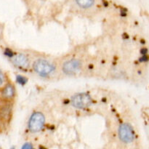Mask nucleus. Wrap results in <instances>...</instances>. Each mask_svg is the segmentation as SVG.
I'll use <instances>...</instances> for the list:
<instances>
[{
	"instance_id": "1",
	"label": "nucleus",
	"mask_w": 149,
	"mask_h": 149,
	"mask_svg": "<svg viewBox=\"0 0 149 149\" xmlns=\"http://www.w3.org/2000/svg\"><path fill=\"white\" fill-rule=\"evenodd\" d=\"M32 69L39 77L42 78H47L55 74L56 71V65L54 63L48 60L39 58L33 63Z\"/></svg>"
},
{
	"instance_id": "2",
	"label": "nucleus",
	"mask_w": 149,
	"mask_h": 149,
	"mask_svg": "<svg viewBox=\"0 0 149 149\" xmlns=\"http://www.w3.org/2000/svg\"><path fill=\"white\" fill-rule=\"evenodd\" d=\"M45 116L42 112L34 111L29 119L28 130L32 134L40 132L45 125Z\"/></svg>"
},
{
	"instance_id": "3",
	"label": "nucleus",
	"mask_w": 149,
	"mask_h": 149,
	"mask_svg": "<svg viewBox=\"0 0 149 149\" xmlns=\"http://www.w3.org/2000/svg\"><path fill=\"white\" fill-rule=\"evenodd\" d=\"M71 104L77 109H85L93 104V99L87 93H77L71 97Z\"/></svg>"
},
{
	"instance_id": "4",
	"label": "nucleus",
	"mask_w": 149,
	"mask_h": 149,
	"mask_svg": "<svg viewBox=\"0 0 149 149\" xmlns=\"http://www.w3.org/2000/svg\"><path fill=\"white\" fill-rule=\"evenodd\" d=\"M118 136L121 142L125 144L131 143L135 139V132L132 125L128 123H123L119 127Z\"/></svg>"
},
{
	"instance_id": "5",
	"label": "nucleus",
	"mask_w": 149,
	"mask_h": 149,
	"mask_svg": "<svg viewBox=\"0 0 149 149\" xmlns=\"http://www.w3.org/2000/svg\"><path fill=\"white\" fill-rule=\"evenodd\" d=\"M81 68V63L79 60L72 58L65 61L62 65V71L66 75L77 74Z\"/></svg>"
},
{
	"instance_id": "6",
	"label": "nucleus",
	"mask_w": 149,
	"mask_h": 149,
	"mask_svg": "<svg viewBox=\"0 0 149 149\" xmlns=\"http://www.w3.org/2000/svg\"><path fill=\"white\" fill-rule=\"evenodd\" d=\"M0 97L6 103H10L15 99L16 95L15 87L12 83L7 82L4 87L1 89Z\"/></svg>"
},
{
	"instance_id": "7",
	"label": "nucleus",
	"mask_w": 149,
	"mask_h": 149,
	"mask_svg": "<svg viewBox=\"0 0 149 149\" xmlns=\"http://www.w3.org/2000/svg\"><path fill=\"white\" fill-rule=\"evenodd\" d=\"M13 63L20 69L26 70L30 65V60L26 55L23 53H17L11 58Z\"/></svg>"
},
{
	"instance_id": "8",
	"label": "nucleus",
	"mask_w": 149,
	"mask_h": 149,
	"mask_svg": "<svg viewBox=\"0 0 149 149\" xmlns=\"http://www.w3.org/2000/svg\"><path fill=\"white\" fill-rule=\"evenodd\" d=\"M0 113H1L2 120H9L10 118V116H11V107L8 104L4 105V106L1 107V111H0Z\"/></svg>"
},
{
	"instance_id": "9",
	"label": "nucleus",
	"mask_w": 149,
	"mask_h": 149,
	"mask_svg": "<svg viewBox=\"0 0 149 149\" xmlns=\"http://www.w3.org/2000/svg\"><path fill=\"white\" fill-rule=\"evenodd\" d=\"M75 1L81 9H89L95 4V0H75Z\"/></svg>"
},
{
	"instance_id": "10",
	"label": "nucleus",
	"mask_w": 149,
	"mask_h": 149,
	"mask_svg": "<svg viewBox=\"0 0 149 149\" xmlns=\"http://www.w3.org/2000/svg\"><path fill=\"white\" fill-rule=\"evenodd\" d=\"M7 77H6L5 74L3 73V71L0 69V90H1L2 87H4V86L7 84Z\"/></svg>"
},
{
	"instance_id": "11",
	"label": "nucleus",
	"mask_w": 149,
	"mask_h": 149,
	"mask_svg": "<svg viewBox=\"0 0 149 149\" xmlns=\"http://www.w3.org/2000/svg\"><path fill=\"white\" fill-rule=\"evenodd\" d=\"M16 81L20 85H25L28 82V79L26 77L22 75H17L16 77Z\"/></svg>"
},
{
	"instance_id": "12",
	"label": "nucleus",
	"mask_w": 149,
	"mask_h": 149,
	"mask_svg": "<svg viewBox=\"0 0 149 149\" xmlns=\"http://www.w3.org/2000/svg\"><path fill=\"white\" fill-rule=\"evenodd\" d=\"M4 55L7 57H9V58H12L15 55V53L13 52V51L10 49H6L4 50Z\"/></svg>"
},
{
	"instance_id": "13",
	"label": "nucleus",
	"mask_w": 149,
	"mask_h": 149,
	"mask_svg": "<svg viewBox=\"0 0 149 149\" xmlns=\"http://www.w3.org/2000/svg\"><path fill=\"white\" fill-rule=\"evenodd\" d=\"M148 55L147 54H146V55H142V56L140 58V61L141 62H146V61H148Z\"/></svg>"
},
{
	"instance_id": "14",
	"label": "nucleus",
	"mask_w": 149,
	"mask_h": 149,
	"mask_svg": "<svg viewBox=\"0 0 149 149\" xmlns=\"http://www.w3.org/2000/svg\"><path fill=\"white\" fill-rule=\"evenodd\" d=\"M32 146L30 145V143L28 144V143H25V145L23 146H22V148H32Z\"/></svg>"
},
{
	"instance_id": "15",
	"label": "nucleus",
	"mask_w": 149,
	"mask_h": 149,
	"mask_svg": "<svg viewBox=\"0 0 149 149\" xmlns=\"http://www.w3.org/2000/svg\"><path fill=\"white\" fill-rule=\"evenodd\" d=\"M2 120V118H1V113H0V123H1V121Z\"/></svg>"
}]
</instances>
